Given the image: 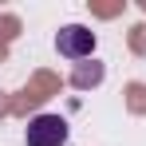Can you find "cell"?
I'll return each instance as SVG.
<instances>
[{
	"instance_id": "obj_1",
	"label": "cell",
	"mask_w": 146,
	"mask_h": 146,
	"mask_svg": "<svg viewBox=\"0 0 146 146\" xmlns=\"http://www.w3.org/2000/svg\"><path fill=\"white\" fill-rule=\"evenodd\" d=\"M24 142L28 146H63L67 142V122L59 115H36L24 130Z\"/></svg>"
},
{
	"instance_id": "obj_2",
	"label": "cell",
	"mask_w": 146,
	"mask_h": 146,
	"mask_svg": "<svg viewBox=\"0 0 146 146\" xmlns=\"http://www.w3.org/2000/svg\"><path fill=\"white\" fill-rule=\"evenodd\" d=\"M55 48H59V55H67V59H87L95 51V32L83 28V24H67V28H59Z\"/></svg>"
}]
</instances>
